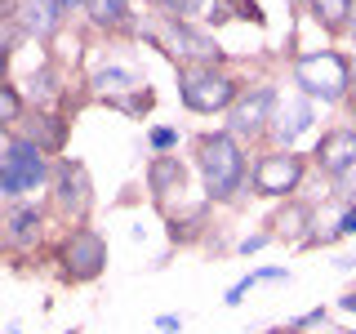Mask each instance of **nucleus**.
<instances>
[{"label": "nucleus", "instance_id": "nucleus-1", "mask_svg": "<svg viewBox=\"0 0 356 334\" xmlns=\"http://www.w3.org/2000/svg\"><path fill=\"white\" fill-rule=\"evenodd\" d=\"M196 170L205 178V196L209 200H236V192L250 178V161H245V148L236 134L214 129L196 138Z\"/></svg>", "mask_w": 356, "mask_h": 334}, {"label": "nucleus", "instance_id": "nucleus-2", "mask_svg": "<svg viewBox=\"0 0 356 334\" xmlns=\"http://www.w3.org/2000/svg\"><path fill=\"white\" fill-rule=\"evenodd\" d=\"M294 85L312 103H343L352 94V58L339 49H312L294 58Z\"/></svg>", "mask_w": 356, "mask_h": 334}, {"label": "nucleus", "instance_id": "nucleus-3", "mask_svg": "<svg viewBox=\"0 0 356 334\" xmlns=\"http://www.w3.org/2000/svg\"><path fill=\"white\" fill-rule=\"evenodd\" d=\"M245 85L227 76L222 67H178V98L196 116H214V111H232Z\"/></svg>", "mask_w": 356, "mask_h": 334}, {"label": "nucleus", "instance_id": "nucleus-4", "mask_svg": "<svg viewBox=\"0 0 356 334\" xmlns=\"http://www.w3.org/2000/svg\"><path fill=\"white\" fill-rule=\"evenodd\" d=\"M54 183V170H49V152L36 148L31 138H22V134L9 129V143H5V161H0V192H5L9 200L36 192V187Z\"/></svg>", "mask_w": 356, "mask_h": 334}, {"label": "nucleus", "instance_id": "nucleus-5", "mask_svg": "<svg viewBox=\"0 0 356 334\" xmlns=\"http://www.w3.org/2000/svg\"><path fill=\"white\" fill-rule=\"evenodd\" d=\"M303 174H307V161L294 148H272L254 161L250 192L263 196V200H289L298 192V183H303Z\"/></svg>", "mask_w": 356, "mask_h": 334}, {"label": "nucleus", "instance_id": "nucleus-6", "mask_svg": "<svg viewBox=\"0 0 356 334\" xmlns=\"http://www.w3.org/2000/svg\"><path fill=\"white\" fill-rule=\"evenodd\" d=\"M58 263H63L67 281H94L107 267V241L94 228H72L58 250Z\"/></svg>", "mask_w": 356, "mask_h": 334}, {"label": "nucleus", "instance_id": "nucleus-7", "mask_svg": "<svg viewBox=\"0 0 356 334\" xmlns=\"http://www.w3.org/2000/svg\"><path fill=\"white\" fill-rule=\"evenodd\" d=\"M276 107H281V94H276L272 85L245 89L236 98V107H232V116H227V134H236V138H259V134L272 129Z\"/></svg>", "mask_w": 356, "mask_h": 334}, {"label": "nucleus", "instance_id": "nucleus-8", "mask_svg": "<svg viewBox=\"0 0 356 334\" xmlns=\"http://www.w3.org/2000/svg\"><path fill=\"white\" fill-rule=\"evenodd\" d=\"M54 209L72 223H85L89 205H94V183H89V170L81 161H58L54 165Z\"/></svg>", "mask_w": 356, "mask_h": 334}, {"label": "nucleus", "instance_id": "nucleus-9", "mask_svg": "<svg viewBox=\"0 0 356 334\" xmlns=\"http://www.w3.org/2000/svg\"><path fill=\"white\" fill-rule=\"evenodd\" d=\"M165 45H170L178 58H187V67H218V63H222L218 40L205 36V31L192 27V22L170 18V27H165Z\"/></svg>", "mask_w": 356, "mask_h": 334}, {"label": "nucleus", "instance_id": "nucleus-10", "mask_svg": "<svg viewBox=\"0 0 356 334\" xmlns=\"http://www.w3.org/2000/svg\"><path fill=\"white\" fill-rule=\"evenodd\" d=\"M312 161H316V170L330 174V178L348 174L352 165H356V134H352V125H339V129H325V134H321Z\"/></svg>", "mask_w": 356, "mask_h": 334}, {"label": "nucleus", "instance_id": "nucleus-11", "mask_svg": "<svg viewBox=\"0 0 356 334\" xmlns=\"http://www.w3.org/2000/svg\"><path fill=\"white\" fill-rule=\"evenodd\" d=\"M94 94L98 98H107L111 107L116 103H125V98H134V94H143V89H147V81H143L138 72H129V67H98L94 72Z\"/></svg>", "mask_w": 356, "mask_h": 334}, {"label": "nucleus", "instance_id": "nucleus-12", "mask_svg": "<svg viewBox=\"0 0 356 334\" xmlns=\"http://www.w3.org/2000/svg\"><path fill=\"white\" fill-rule=\"evenodd\" d=\"M312 125V98H294V103H285L281 98V107H276V120H272V143L276 148H294V138Z\"/></svg>", "mask_w": 356, "mask_h": 334}, {"label": "nucleus", "instance_id": "nucleus-13", "mask_svg": "<svg viewBox=\"0 0 356 334\" xmlns=\"http://www.w3.org/2000/svg\"><path fill=\"white\" fill-rule=\"evenodd\" d=\"M44 237V214L36 205H14L5 214V245L9 250H27Z\"/></svg>", "mask_w": 356, "mask_h": 334}, {"label": "nucleus", "instance_id": "nucleus-14", "mask_svg": "<svg viewBox=\"0 0 356 334\" xmlns=\"http://www.w3.org/2000/svg\"><path fill=\"white\" fill-rule=\"evenodd\" d=\"M14 134L31 138V143H36V148H44V152H63V143H67V120L49 116V111H31V116L22 120Z\"/></svg>", "mask_w": 356, "mask_h": 334}, {"label": "nucleus", "instance_id": "nucleus-15", "mask_svg": "<svg viewBox=\"0 0 356 334\" xmlns=\"http://www.w3.org/2000/svg\"><path fill=\"white\" fill-rule=\"evenodd\" d=\"M183 183H187V170H183L178 156H152V161H147V192L156 200L183 192Z\"/></svg>", "mask_w": 356, "mask_h": 334}, {"label": "nucleus", "instance_id": "nucleus-16", "mask_svg": "<svg viewBox=\"0 0 356 334\" xmlns=\"http://www.w3.org/2000/svg\"><path fill=\"white\" fill-rule=\"evenodd\" d=\"M14 22H22V31H27V36L49 40V31L58 27L63 18H58V9H54V0H22V14Z\"/></svg>", "mask_w": 356, "mask_h": 334}, {"label": "nucleus", "instance_id": "nucleus-17", "mask_svg": "<svg viewBox=\"0 0 356 334\" xmlns=\"http://www.w3.org/2000/svg\"><path fill=\"white\" fill-rule=\"evenodd\" d=\"M307 223H312V209L307 205H298V200H285V209L272 218V237H281V241H298L303 245L307 241Z\"/></svg>", "mask_w": 356, "mask_h": 334}, {"label": "nucleus", "instance_id": "nucleus-18", "mask_svg": "<svg viewBox=\"0 0 356 334\" xmlns=\"http://www.w3.org/2000/svg\"><path fill=\"white\" fill-rule=\"evenodd\" d=\"M85 14L94 27L120 31V27H129V0H85Z\"/></svg>", "mask_w": 356, "mask_h": 334}, {"label": "nucleus", "instance_id": "nucleus-19", "mask_svg": "<svg viewBox=\"0 0 356 334\" xmlns=\"http://www.w3.org/2000/svg\"><path fill=\"white\" fill-rule=\"evenodd\" d=\"M348 14H352V0H312V18L334 36L348 31Z\"/></svg>", "mask_w": 356, "mask_h": 334}, {"label": "nucleus", "instance_id": "nucleus-20", "mask_svg": "<svg viewBox=\"0 0 356 334\" xmlns=\"http://www.w3.org/2000/svg\"><path fill=\"white\" fill-rule=\"evenodd\" d=\"M0 125H9V129L22 125V89L14 81L0 85Z\"/></svg>", "mask_w": 356, "mask_h": 334}, {"label": "nucleus", "instance_id": "nucleus-21", "mask_svg": "<svg viewBox=\"0 0 356 334\" xmlns=\"http://www.w3.org/2000/svg\"><path fill=\"white\" fill-rule=\"evenodd\" d=\"M54 94H58V85H54V67H40V72L27 76V98H31V103H49Z\"/></svg>", "mask_w": 356, "mask_h": 334}, {"label": "nucleus", "instance_id": "nucleus-22", "mask_svg": "<svg viewBox=\"0 0 356 334\" xmlns=\"http://www.w3.org/2000/svg\"><path fill=\"white\" fill-rule=\"evenodd\" d=\"M156 9H161V14H170V18H178V22H187L192 14H200V5H205V0H152Z\"/></svg>", "mask_w": 356, "mask_h": 334}, {"label": "nucleus", "instance_id": "nucleus-23", "mask_svg": "<svg viewBox=\"0 0 356 334\" xmlns=\"http://www.w3.org/2000/svg\"><path fill=\"white\" fill-rule=\"evenodd\" d=\"M147 143H152V148L165 156L170 148H178V129H174V125H156V129L147 134Z\"/></svg>", "mask_w": 356, "mask_h": 334}, {"label": "nucleus", "instance_id": "nucleus-24", "mask_svg": "<svg viewBox=\"0 0 356 334\" xmlns=\"http://www.w3.org/2000/svg\"><path fill=\"white\" fill-rule=\"evenodd\" d=\"M254 285H259V272H250V276H241V281H236V285H232V289H227V294H222V303H227V308H236V303H241V299H245V294H250V289H254Z\"/></svg>", "mask_w": 356, "mask_h": 334}, {"label": "nucleus", "instance_id": "nucleus-25", "mask_svg": "<svg viewBox=\"0 0 356 334\" xmlns=\"http://www.w3.org/2000/svg\"><path fill=\"white\" fill-rule=\"evenodd\" d=\"M330 183H334V192H339L343 200H348V205H356V165H352V170H348V174H339V178H330Z\"/></svg>", "mask_w": 356, "mask_h": 334}, {"label": "nucleus", "instance_id": "nucleus-26", "mask_svg": "<svg viewBox=\"0 0 356 334\" xmlns=\"http://www.w3.org/2000/svg\"><path fill=\"white\" fill-rule=\"evenodd\" d=\"M334 232H339V237H356V205H348L339 214V223H334Z\"/></svg>", "mask_w": 356, "mask_h": 334}, {"label": "nucleus", "instance_id": "nucleus-27", "mask_svg": "<svg viewBox=\"0 0 356 334\" xmlns=\"http://www.w3.org/2000/svg\"><path fill=\"white\" fill-rule=\"evenodd\" d=\"M267 241H272V232H254V237H245V241H241V254H254V250H263Z\"/></svg>", "mask_w": 356, "mask_h": 334}, {"label": "nucleus", "instance_id": "nucleus-28", "mask_svg": "<svg viewBox=\"0 0 356 334\" xmlns=\"http://www.w3.org/2000/svg\"><path fill=\"white\" fill-rule=\"evenodd\" d=\"M307 326H325V308H312L307 317H298V321H294V330H307Z\"/></svg>", "mask_w": 356, "mask_h": 334}, {"label": "nucleus", "instance_id": "nucleus-29", "mask_svg": "<svg viewBox=\"0 0 356 334\" xmlns=\"http://www.w3.org/2000/svg\"><path fill=\"white\" fill-rule=\"evenodd\" d=\"M259 281H289L285 267H259Z\"/></svg>", "mask_w": 356, "mask_h": 334}, {"label": "nucleus", "instance_id": "nucleus-30", "mask_svg": "<svg viewBox=\"0 0 356 334\" xmlns=\"http://www.w3.org/2000/svg\"><path fill=\"white\" fill-rule=\"evenodd\" d=\"M156 326H161V330H183V317H174V312H165V317H156Z\"/></svg>", "mask_w": 356, "mask_h": 334}, {"label": "nucleus", "instance_id": "nucleus-31", "mask_svg": "<svg viewBox=\"0 0 356 334\" xmlns=\"http://www.w3.org/2000/svg\"><path fill=\"white\" fill-rule=\"evenodd\" d=\"M339 308H343V312H356V289H348V294L339 299Z\"/></svg>", "mask_w": 356, "mask_h": 334}, {"label": "nucleus", "instance_id": "nucleus-32", "mask_svg": "<svg viewBox=\"0 0 356 334\" xmlns=\"http://www.w3.org/2000/svg\"><path fill=\"white\" fill-rule=\"evenodd\" d=\"M348 36L356 40V0H352V14H348Z\"/></svg>", "mask_w": 356, "mask_h": 334}, {"label": "nucleus", "instance_id": "nucleus-33", "mask_svg": "<svg viewBox=\"0 0 356 334\" xmlns=\"http://www.w3.org/2000/svg\"><path fill=\"white\" fill-rule=\"evenodd\" d=\"M222 5H236V9H245V5H250V0H222Z\"/></svg>", "mask_w": 356, "mask_h": 334}, {"label": "nucleus", "instance_id": "nucleus-34", "mask_svg": "<svg viewBox=\"0 0 356 334\" xmlns=\"http://www.w3.org/2000/svg\"><path fill=\"white\" fill-rule=\"evenodd\" d=\"M267 334H298V330H294V326H289V330H267Z\"/></svg>", "mask_w": 356, "mask_h": 334}, {"label": "nucleus", "instance_id": "nucleus-35", "mask_svg": "<svg viewBox=\"0 0 356 334\" xmlns=\"http://www.w3.org/2000/svg\"><path fill=\"white\" fill-rule=\"evenodd\" d=\"M352 134H356V107H352Z\"/></svg>", "mask_w": 356, "mask_h": 334}]
</instances>
